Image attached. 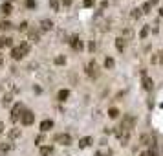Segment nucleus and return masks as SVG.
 <instances>
[{
  "label": "nucleus",
  "instance_id": "f257e3e1",
  "mask_svg": "<svg viewBox=\"0 0 163 156\" xmlns=\"http://www.w3.org/2000/svg\"><path fill=\"white\" fill-rule=\"evenodd\" d=\"M30 53V42H20L18 46H13L11 48V57L15 59V61H20V59H24L26 55Z\"/></svg>",
  "mask_w": 163,
  "mask_h": 156
},
{
  "label": "nucleus",
  "instance_id": "f03ea898",
  "mask_svg": "<svg viewBox=\"0 0 163 156\" xmlns=\"http://www.w3.org/2000/svg\"><path fill=\"white\" fill-rule=\"evenodd\" d=\"M134 125H136V118L128 114V116H125V118H123V121H121V125H119V131H123V132H128V131H130V128H132Z\"/></svg>",
  "mask_w": 163,
  "mask_h": 156
},
{
  "label": "nucleus",
  "instance_id": "7ed1b4c3",
  "mask_svg": "<svg viewBox=\"0 0 163 156\" xmlns=\"http://www.w3.org/2000/svg\"><path fill=\"white\" fill-rule=\"evenodd\" d=\"M22 112H24V107H22V103H17L15 107H13V110H11V121H13V123L20 119Z\"/></svg>",
  "mask_w": 163,
  "mask_h": 156
},
{
  "label": "nucleus",
  "instance_id": "20e7f679",
  "mask_svg": "<svg viewBox=\"0 0 163 156\" xmlns=\"http://www.w3.org/2000/svg\"><path fill=\"white\" fill-rule=\"evenodd\" d=\"M20 119H22V125H33V121H35V114H33L31 110H24L22 116H20Z\"/></svg>",
  "mask_w": 163,
  "mask_h": 156
},
{
  "label": "nucleus",
  "instance_id": "39448f33",
  "mask_svg": "<svg viewBox=\"0 0 163 156\" xmlns=\"http://www.w3.org/2000/svg\"><path fill=\"white\" fill-rule=\"evenodd\" d=\"M55 141H57V143H60V145H72V136H70V134H66V132L57 134Z\"/></svg>",
  "mask_w": 163,
  "mask_h": 156
},
{
  "label": "nucleus",
  "instance_id": "423d86ee",
  "mask_svg": "<svg viewBox=\"0 0 163 156\" xmlns=\"http://www.w3.org/2000/svg\"><path fill=\"white\" fill-rule=\"evenodd\" d=\"M86 73H88V76H90V77H97V76H99L97 64H96V63H90V64L86 66Z\"/></svg>",
  "mask_w": 163,
  "mask_h": 156
},
{
  "label": "nucleus",
  "instance_id": "0eeeda50",
  "mask_svg": "<svg viewBox=\"0 0 163 156\" xmlns=\"http://www.w3.org/2000/svg\"><path fill=\"white\" fill-rule=\"evenodd\" d=\"M70 46H72L73 50H79V52H81V50H83V40H81V39L75 35V37H72V40H70Z\"/></svg>",
  "mask_w": 163,
  "mask_h": 156
},
{
  "label": "nucleus",
  "instance_id": "6e6552de",
  "mask_svg": "<svg viewBox=\"0 0 163 156\" xmlns=\"http://www.w3.org/2000/svg\"><path fill=\"white\" fill-rule=\"evenodd\" d=\"M53 128V121L51 119H42V123H40V132H48V131H51Z\"/></svg>",
  "mask_w": 163,
  "mask_h": 156
},
{
  "label": "nucleus",
  "instance_id": "1a4fd4ad",
  "mask_svg": "<svg viewBox=\"0 0 163 156\" xmlns=\"http://www.w3.org/2000/svg\"><path fill=\"white\" fill-rule=\"evenodd\" d=\"M51 28H53V22L50 18H42V20H40V30H42V31H50Z\"/></svg>",
  "mask_w": 163,
  "mask_h": 156
},
{
  "label": "nucleus",
  "instance_id": "9d476101",
  "mask_svg": "<svg viewBox=\"0 0 163 156\" xmlns=\"http://www.w3.org/2000/svg\"><path fill=\"white\" fill-rule=\"evenodd\" d=\"M92 141H93L92 136H84V138H81V140H79V147H81V149H84V147H88V145H92Z\"/></svg>",
  "mask_w": 163,
  "mask_h": 156
},
{
  "label": "nucleus",
  "instance_id": "9b49d317",
  "mask_svg": "<svg viewBox=\"0 0 163 156\" xmlns=\"http://www.w3.org/2000/svg\"><path fill=\"white\" fill-rule=\"evenodd\" d=\"M51 154H53V147H51V145L40 147V156H51Z\"/></svg>",
  "mask_w": 163,
  "mask_h": 156
},
{
  "label": "nucleus",
  "instance_id": "f8f14e48",
  "mask_svg": "<svg viewBox=\"0 0 163 156\" xmlns=\"http://www.w3.org/2000/svg\"><path fill=\"white\" fill-rule=\"evenodd\" d=\"M152 86H154V81L150 77L143 76V88H145V90H152Z\"/></svg>",
  "mask_w": 163,
  "mask_h": 156
},
{
  "label": "nucleus",
  "instance_id": "ddd939ff",
  "mask_svg": "<svg viewBox=\"0 0 163 156\" xmlns=\"http://www.w3.org/2000/svg\"><path fill=\"white\" fill-rule=\"evenodd\" d=\"M6 46L13 48V39H11V37H4V39H0V48H6Z\"/></svg>",
  "mask_w": 163,
  "mask_h": 156
},
{
  "label": "nucleus",
  "instance_id": "4468645a",
  "mask_svg": "<svg viewBox=\"0 0 163 156\" xmlns=\"http://www.w3.org/2000/svg\"><path fill=\"white\" fill-rule=\"evenodd\" d=\"M0 11H2L4 15H9V13L13 11V6H11V2H6V4H2V6H0Z\"/></svg>",
  "mask_w": 163,
  "mask_h": 156
},
{
  "label": "nucleus",
  "instance_id": "2eb2a0df",
  "mask_svg": "<svg viewBox=\"0 0 163 156\" xmlns=\"http://www.w3.org/2000/svg\"><path fill=\"white\" fill-rule=\"evenodd\" d=\"M125 46H126V40L123 37H119V39H115V48H117L119 52H123L125 50Z\"/></svg>",
  "mask_w": 163,
  "mask_h": 156
},
{
  "label": "nucleus",
  "instance_id": "dca6fc26",
  "mask_svg": "<svg viewBox=\"0 0 163 156\" xmlns=\"http://www.w3.org/2000/svg\"><path fill=\"white\" fill-rule=\"evenodd\" d=\"M68 96H70V90H66V88H64V90H59L57 99H59V101H66V99H68Z\"/></svg>",
  "mask_w": 163,
  "mask_h": 156
},
{
  "label": "nucleus",
  "instance_id": "f3484780",
  "mask_svg": "<svg viewBox=\"0 0 163 156\" xmlns=\"http://www.w3.org/2000/svg\"><path fill=\"white\" fill-rule=\"evenodd\" d=\"M119 140H121V145H126V143H128V140H130V132H121Z\"/></svg>",
  "mask_w": 163,
  "mask_h": 156
},
{
  "label": "nucleus",
  "instance_id": "a211bd4d",
  "mask_svg": "<svg viewBox=\"0 0 163 156\" xmlns=\"http://www.w3.org/2000/svg\"><path fill=\"white\" fill-rule=\"evenodd\" d=\"M39 39H40V33L35 31V30H31V31H30V40H33V42H39Z\"/></svg>",
  "mask_w": 163,
  "mask_h": 156
},
{
  "label": "nucleus",
  "instance_id": "6ab92c4d",
  "mask_svg": "<svg viewBox=\"0 0 163 156\" xmlns=\"http://www.w3.org/2000/svg\"><path fill=\"white\" fill-rule=\"evenodd\" d=\"M114 64H115V63H114L112 57H106V59H105V68H106V70H112Z\"/></svg>",
  "mask_w": 163,
  "mask_h": 156
},
{
  "label": "nucleus",
  "instance_id": "aec40b11",
  "mask_svg": "<svg viewBox=\"0 0 163 156\" xmlns=\"http://www.w3.org/2000/svg\"><path fill=\"white\" fill-rule=\"evenodd\" d=\"M108 116H110L112 119H115V118L119 116V110H117V108H115V107H112V108H108Z\"/></svg>",
  "mask_w": 163,
  "mask_h": 156
},
{
  "label": "nucleus",
  "instance_id": "412c9836",
  "mask_svg": "<svg viewBox=\"0 0 163 156\" xmlns=\"http://www.w3.org/2000/svg\"><path fill=\"white\" fill-rule=\"evenodd\" d=\"M8 151H11V143H9V141L0 145V152H8Z\"/></svg>",
  "mask_w": 163,
  "mask_h": 156
},
{
  "label": "nucleus",
  "instance_id": "4be33fe9",
  "mask_svg": "<svg viewBox=\"0 0 163 156\" xmlns=\"http://www.w3.org/2000/svg\"><path fill=\"white\" fill-rule=\"evenodd\" d=\"M139 141H141V145H148V141H150V136H148V134H143V136L139 138Z\"/></svg>",
  "mask_w": 163,
  "mask_h": 156
},
{
  "label": "nucleus",
  "instance_id": "5701e85b",
  "mask_svg": "<svg viewBox=\"0 0 163 156\" xmlns=\"http://www.w3.org/2000/svg\"><path fill=\"white\" fill-rule=\"evenodd\" d=\"M53 63H55V64H66V57L64 55H59V57H55Z\"/></svg>",
  "mask_w": 163,
  "mask_h": 156
},
{
  "label": "nucleus",
  "instance_id": "b1692460",
  "mask_svg": "<svg viewBox=\"0 0 163 156\" xmlns=\"http://www.w3.org/2000/svg\"><path fill=\"white\" fill-rule=\"evenodd\" d=\"M150 9H152V6L150 4H143V8H141V13H150Z\"/></svg>",
  "mask_w": 163,
  "mask_h": 156
},
{
  "label": "nucleus",
  "instance_id": "393cba45",
  "mask_svg": "<svg viewBox=\"0 0 163 156\" xmlns=\"http://www.w3.org/2000/svg\"><path fill=\"white\" fill-rule=\"evenodd\" d=\"M139 17H141V9H139V8L132 9V18H139Z\"/></svg>",
  "mask_w": 163,
  "mask_h": 156
},
{
  "label": "nucleus",
  "instance_id": "a878e982",
  "mask_svg": "<svg viewBox=\"0 0 163 156\" xmlns=\"http://www.w3.org/2000/svg\"><path fill=\"white\" fill-rule=\"evenodd\" d=\"M148 35V26H143V30H141V33H139V37L141 39H145Z\"/></svg>",
  "mask_w": 163,
  "mask_h": 156
},
{
  "label": "nucleus",
  "instance_id": "bb28decb",
  "mask_svg": "<svg viewBox=\"0 0 163 156\" xmlns=\"http://www.w3.org/2000/svg\"><path fill=\"white\" fill-rule=\"evenodd\" d=\"M50 6H51L55 11H59V0H50Z\"/></svg>",
  "mask_w": 163,
  "mask_h": 156
},
{
  "label": "nucleus",
  "instance_id": "cd10ccee",
  "mask_svg": "<svg viewBox=\"0 0 163 156\" xmlns=\"http://www.w3.org/2000/svg\"><path fill=\"white\" fill-rule=\"evenodd\" d=\"M42 141H44V134H39V136L35 138V143H37V145H40Z\"/></svg>",
  "mask_w": 163,
  "mask_h": 156
},
{
  "label": "nucleus",
  "instance_id": "c85d7f7f",
  "mask_svg": "<svg viewBox=\"0 0 163 156\" xmlns=\"http://www.w3.org/2000/svg\"><path fill=\"white\" fill-rule=\"evenodd\" d=\"M18 30H20V31H26V30H28V22H26V20H24V22H20Z\"/></svg>",
  "mask_w": 163,
  "mask_h": 156
},
{
  "label": "nucleus",
  "instance_id": "c756f323",
  "mask_svg": "<svg viewBox=\"0 0 163 156\" xmlns=\"http://www.w3.org/2000/svg\"><path fill=\"white\" fill-rule=\"evenodd\" d=\"M20 136V131H11L9 132V138H18Z\"/></svg>",
  "mask_w": 163,
  "mask_h": 156
},
{
  "label": "nucleus",
  "instance_id": "7c9ffc66",
  "mask_svg": "<svg viewBox=\"0 0 163 156\" xmlns=\"http://www.w3.org/2000/svg\"><path fill=\"white\" fill-rule=\"evenodd\" d=\"M123 35H125V37H123V39H125V40H126V39H128V37H132V31H130V30H125V31H123Z\"/></svg>",
  "mask_w": 163,
  "mask_h": 156
},
{
  "label": "nucleus",
  "instance_id": "2f4dec72",
  "mask_svg": "<svg viewBox=\"0 0 163 156\" xmlns=\"http://www.w3.org/2000/svg\"><path fill=\"white\" fill-rule=\"evenodd\" d=\"M26 6L28 8H35V0H26Z\"/></svg>",
  "mask_w": 163,
  "mask_h": 156
},
{
  "label": "nucleus",
  "instance_id": "473e14b6",
  "mask_svg": "<svg viewBox=\"0 0 163 156\" xmlns=\"http://www.w3.org/2000/svg\"><path fill=\"white\" fill-rule=\"evenodd\" d=\"M2 28H4V30H9V28H13V24H11V22H4Z\"/></svg>",
  "mask_w": 163,
  "mask_h": 156
},
{
  "label": "nucleus",
  "instance_id": "72a5a7b5",
  "mask_svg": "<svg viewBox=\"0 0 163 156\" xmlns=\"http://www.w3.org/2000/svg\"><path fill=\"white\" fill-rule=\"evenodd\" d=\"M88 50H90V52H93V50H96V42H93V40H92L90 44H88Z\"/></svg>",
  "mask_w": 163,
  "mask_h": 156
},
{
  "label": "nucleus",
  "instance_id": "f704fd0d",
  "mask_svg": "<svg viewBox=\"0 0 163 156\" xmlns=\"http://www.w3.org/2000/svg\"><path fill=\"white\" fill-rule=\"evenodd\" d=\"M84 6H86V8H90V6H93V0H84Z\"/></svg>",
  "mask_w": 163,
  "mask_h": 156
},
{
  "label": "nucleus",
  "instance_id": "c9c22d12",
  "mask_svg": "<svg viewBox=\"0 0 163 156\" xmlns=\"http://www.w3.org/2000/svg\"><path fill=\"white\" fill-rule=\"evenodd\" d=\"M9 101H11V96H6L4 97V105H9Z\"/></svg>",
  "mask_w": 163,
  "mask_h": 156
},
{
  "label": "nucleus",
  "instance_id": "e433bc0d",
  "mask_svg": "<svg viewBox=\"0 0 163 156\" xmlns=\"http://www.w3.org/2000/svg\"><path fill=\"white\" fill-rule=\"evenodd\" d=\"M158 55H159V57H158V63H161V64H163V52H159Z\"/></svg>",
  "mask_w": 163,
  "mask_h": 156
},
{
  "label": "nucleus",
  "instance_id": "4c0bfd02",
  "mask_svg": "<svg viewBox=\"0 0 163 156\" xmlns=\"http://www.w3.org/2000/svg\"><path fill=\"white\" fill-rule=\"evenodd\" d=\"M158 2H159V0H148V4H150V6H156Z\"/></svg>",
  "mask_w": 163,
  "mask_h": 156
},
{
  "label": "nucleus",
  "instance_id": "58836bf2",
  "mask_svg": "<svg viewBox=\"0 0 163 156\" xmlns=\"http://www.w3.org/2000/svg\"><path fill=\"white\" fill-rule=\"evenodd\" d=\"M63 4H64V6H70V4H72V0H63Z\"/></svg>",
  "mask_w": 163,
  "mask_h": 156
},
{
  "label": "nucleus",
  "instance_id": "ea45409f",
  "mask_svg": "<svg viewBox=\"0 0 163 156\" xmlns=\"http://www.w3.org/2000/svg\"><path fill=\"white\" fill-rule=\"evenodd\" d=\"M2 132H4V123L0 121V134H2Z\"/></svg>",
  "mask_w": 163,
  "mask_h": 156
},
{
  "label": "nucleus",
  "instance_id": "a19ab883",
  "mask_svg": "<svg viewBox=\"0 0 163 156\" xmlns=\"http://www.w3.org/2000/svg\"><path fill=\"white\" fill-rule=\"evenodd\" d=\"M93 156H103V152H96V154H93Z\"/></svg>",
  "mask_w": 163,
  "mask_h": 156
},
{
  "label": "nucleus",
  "instance_id": "79ce46f5",
  "mask_svg": "<svg viewBox=\"0 0 163 156\" xmlns=\"http://www.w3.org/2000/svg\"><path fill=\"white\" fill-rule=\"evenodd\" d=\"M2 61H4V59H2V55H0V64H2Z\"/></svg>",
  "mask_w": 163,
  "mask_h": 156
},
{
  "label": "nucleus",
  "instance_id": "37998d69",
  "mask_svg": "<svg viewBox=\"0 0 163 156\" xmlns=\"http://www.w3.org/2000/svg\"><path fill=\"white\" fill-rule=\"evenodd\" d=\"M0 30H2V24H0Z\"/></svg>",
  "mask_w": 163,
  "mask_h": 156
}]
</instances>
